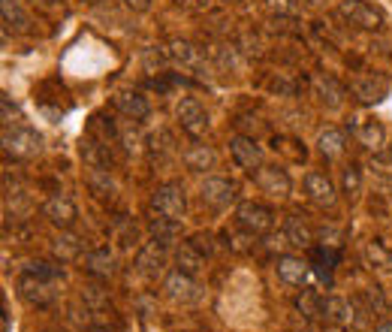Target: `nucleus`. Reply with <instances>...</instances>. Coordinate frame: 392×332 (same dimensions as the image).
Returning a JSON list of instances; mask_svg holds the SVG:
<instances>
[{"mask_svg":"<svg viewBox=\"0 0 392 332\" xmlns=\"http://www.w3.org/2000/svg\"><path fill=\"white\" fill-rule=\"evenodd\" d=\"M236 223L251 236H265L274 227V212L265 203H256V199H248L236 209Z\"/></svg>","mask_w":392,"mask_h":332,"instance_id":"nucleus-1","label":"nucleus"},{"mask_svg":"<svg viewBox=\"0 0 392 332\" xmlns=\"http://www.w3.org/2000/svg\"><path fill=\"white\" fill-rule=\"evenodd\" d=\"M43 148V136L30 127H3V151L19 157V160H30Z\"/></svg>","mask_w":392,"mask_h":332,"instance_id":"nucleus-2","label":"nucleus"},{"mask_svg":"<svg viewBox=\"0 0 392 332\" xmlns=\"http://www.w3.org/2000/svg\"><path fill=\"white\" fill-rule=\"evenodd\" d=\"M151 209L157 214H163V218L169 221H181L187 212V196H185V187L175 185V181H169V185H160L154 190L151 196Z\"/></svg>","mask_w":392,"mask_h":332,"instance_id":"nucleus-3","label":"nucleus"},{"mask_svg":"<svg viewBox=\"0 0 392 332\" xmlns=\"http://www.w3.org/2000/svg\"><path fill=\"white\" fill-rule=\"evenodd\" d=\"M19 296H21V302L30 305V308H48V305L57 299V290H55V281L24 272L19 278Z\"/></svg>","mask_w":392,"mask_h":332,"instance_id":"nucleus-4","label":"nucleus"},{"mask_svg":"<svg viewBox=\"0 0 392 332\" xmlns=\"http://www.w3.org/2000/svg\"><path fill=\"white\" fill-rule=\"evenodd\" d=\"M175 118H178L181 130H185L190 139H203L208 133V112L194 97H185L178 106H175Z\"/></svg>","mask_w":392,"mask_h":332,"instance_id":"nucleus-5","label":"nucleus"},{"mask_svg":"<svg viewBox=\"0 0 392 332\" xmlns=\"http://www.w3.org/2000/svg\"><path fill=\"white\" fill-rule=\"evenodd\" d=\"M199 196H203V203L214 205V209H227V205L236 203L239 196V187L232 178H223V176H208L203 181V187H199Z\"/></svg>","mask_w":392,"mask_h":332,"instance_id":"nucleus-6","label":"nucleus"},{"mask_svg":"<svg viewBox=\"0 0 392 332\" xmlns=\"http://www.w3.org/2000/svg\"><path fill=\"white\" fill-rule=\"evenodd\" d=\"M341 15H344L350 24L362 28V30L383 28V12L374 10V6H368L365 0H341Z\"/></svg>","mask_w":392,"mask_h":332,"instance_id":"nucleus-7","label":"nucleus"},{"mask_svg":"<svg viewBox=\"0 0 392 332\" xmlns=\"http://www.w3.org/2000/svg\"><path fill=\"white\" fill-rule=\"evenodd\" d=\"M230 154L239 169L256 172L263 166V148L254 142V136H232L230 139Z\"/></svg>","mask_w":392,"mask_h":332,"instance_id":"nucleus-8","label":"nucleus"},{"mask_svg":"<svg viewBox=\"0 0 392 332\" xmlns=\"http://www.w3.org/2000/svg\"><path fill=\"white\" fill-rule=\"evenodd\" d=\"M43 214L55 223V227H61V230H70L73 223L79 221V209H76V203H73V199L66 196V194H55V196H48L46 203H43Z\"/></svg>","mask_w":392,"mask_h":332,"instance_id":"nucleus-9","label":"nucleus"},{"mask_svg":"<svg viewBox=\"0 0 392 332\" xmlns=\"http://www.w3.org/2000/svg\"><path fill=\"white\" fill-rule=\"evenodd\" d=\"M163 290H166V296H169L172 302H181V305L196 302V299H199V284H196V278H194V275H185L181 269H175V272H169V275H166Z\"/></svg>","mask_w":392,"mask_h":332,"instance_id":"nucleus-10","label":"nucleus"},{"mask_svg":"<svg viewBox=\"0 0 392 332\" xmlns=\"http://www.w3.org/2000/svg\"><path fill=\"white\" fill-rule=\"evenodd\" d=\"M166 248H169V245L157 242V239H148V242L139 248V254H136V269L142 272V275H148V278H157V275H160L163 266H166Z\"/></svg>","mask_w":392,"mask_h":332,"instance_id":"nucleus-11","label":"nucleus"},{"mask_svg":"<svg viewBox=\"0 0 392 332\" xmlns=\"http://www.w3.org/2000/svg\"><path fill=\"white\" fill-rule=\"evenodd\" d=\"M305 194H308V199H311L314 205H323V209H332L335 199H338L332 178L326 176V172H317V169L305 176Z\"/></svg>","mask_w":392,"mask_h":332,"instance_id":"nucleus-12","label":"nucleus"},{"mask_svg":"<svg viewBox=\"0 0 392 332\" xmlns=\"http://www.w3.org/2000/svg\"><path fill=\"white\" fill-rule=\"evenodd\" d=\"M256 185H260L263 194L269 196H290V190H293V181H290V176L283 169H278V166H260L256 169Z\"/></svg>","mask_w":392,"mask_h":332,"instance_id":"nucleus-13","label":"nucleus"},{"mask_svg":"<svg viewBox=\"0 0 392 332\" xmlns=\"http://www.w3.org/2000/svg\"><path fill=\"white\" fill-rule=\"evenodd\" d=\"M115 109L130 121H145L151 115V106H148V100L139 91H121V94H115Z\"/></svg>","mask_w":392,"mask_h":332,"instance_id":"nucleus-14","label":"nucleus"},{"mask_svg":"<svg viewBox=\"0 0 392 332\" xmlns=\"http://www.w3.org/2000/svg\"><path fill=\"white\" fill-rule=\"evenodd\" d=\"M85 272L97 281H109L115 275V257L109 248H94L85 254Z\"/></svg>","mask_w":392,"mask_h":332,"instance_id":"nucleus-15","label":"nucleus"},{"mask_svg":"<svg viewBox=\"0 0 392 332\" xmlns=\"http://www.w3.org/2000/svg\"><path fill=\"white\" fill-rule=\"evenodd\" d=\"M274 269H278V278L283 281V284L290 287H302L308 281V263L302 260V257H278V263H274Z\"/></svg>","mask_w":392,"mask_h":332,"instance_id":"nucleus-16","label":"nucleus"},{"mask_svg":"<svg viewBox=\"0 0 392 332\" xmlns=\"http://www.w3.org/2000/svg\"><path fill=\"white\" fill-rule=\"evenodd\" d=\"M181 160H185L187 169L205 172V169H214V163H218V154H214V148H212V145H205V142H199V139H194V145H187V148H185Z\"/></svg>","mask_w":392,"mask_h":332,"instance_id":"nucleus-17","label":"nucleus"},{"mask_svg":"<svg viewBox=\"0 0 392 332\" xmlns=\"http://www.w3.org/2000/svg\"><path fill=\"white\" fill-rule=\"evenodd\" d=\"M166 52H169V61L187 66V70H194V73H203L205 70V61H203V55H199V48L190 46L187 39H172Z\"/></svg>","mask_w":392,"mask_h":332,"instance_id":"nucleus-18","label":"nucleus"},{"mask_svg":"<svg viewBox=\"0 0 392 332\" xmlns=\"http://www.w3.org/2000/svg\"><path fill=\"white\" fill-rule=\"evenodd\" d=\"M82 157H85V163L91 169H112L109 142H103V139H97V136H88L85 142H82Z\"/></svg>","mask_w":392,"mask_h":332,"instance_id":"nucleus-19","label":"nucleus"},{"mask_svg":"<svg viewBox=\"0 0 392 332\" xmlns=\"http://www.w3.org/2000/svg\"><path fill=\"white\" fill-rule=\"evenodd\" d=\"M175 269H181L185 275H199V272L205 269V254L199 251V248L194 242H185L175 251Z\"/></svg>","mask_w":392,"mask_h":332,"instance_id":"nucleus-20","label":"nucleus"},{"mask_svg":"<svg viewBox=\"0 0 392 332\" xmlns=\"http://www.w3.org/2000/svg\"><path fill=\"white\" fill-rule=\"evenodd\" d=\"M296 308H299V314H302L305 320L317 323V320H323V314H326V299L317 293L314 287H305L302 293H299V299H296Z\"/></svg>","mask_w":392,"mask_h":332,"instance_id":"nucleus-21","label":"nucleus"},{"mask_svg":"<svg viewBox=\"0 0 392 332\" xmlns=\"http://www.w3.org/2000/svg\"><path fill=\"white\" fill-rule=\"evenodd\" d=\"M283 239H287V245H293V248H311L314 245V230L308 227L299 214H290V218L283 221Z\"/></svg>","mask_w":392,"mask_h":332,"instance_id":"nucleus-22","label":"nucleus"},{"mask_svg":"<svg viewBox=\"0 0 392 332\" xmlns=\"http://www.w3.org/2000/svg\"><path fill=\"white\" fill-rule=\"evenodd\" d=\"M362 257H365V263H368L371 269H377V272H392V251L380 242V239H371V242H365Z\"/></svg>","mask_w":392,"mask_h":332,"instance_id":"nucleus-23","label":"nucleus"},{"mask_svg":"<svg viewBox=\"0 0 392 332\" xmlns=\"http://www.w3.org/2000/svg\"><path fill=\"white\" fill-rule=\"evenodd\" d=\"M317 151L326 157V160H332V157H341V154H344V130L326 127L320 136H317Z\"/></svg>","mask_w":392,"mask_h":332,"instance_id":"nucleus-24","label":"nucleus"},{"mask_svg":"<svg viewBox=\"0 0 392 332\" xmlns=\"http://www.w3.org/2000/svg\"><path fill=\"white\" fill-rule=\"evenodd\" d=\"M335 263H338V251H332V248H311V266L314 272L320 275L326 284H332V272H335Z\"/></svg>","mask_w":392,"mask_h":332,"instance_id":"nucleus-25","label":"nucleus"},{"mask_svg":"<svg viewBox=\"0 0 392 332\" xmlns=\"http://www.w3.org/2000/svg\"><path fill=\"white\" fill-rule=\"evenodd\" d=\"M353 133H356V139L365 145V148H371V151H380L383 148V127L377 121H360V124H353Z\"/></svg>","mask_w":392,"mask_h":332,"instance_id":"nucleus-26","label":"nucleus"},{"mask_svg":"<svg viewBox=\"0 0 392 332\" xmlns=\"http://www.w3.org/2000/svg\"><path fill=\"white\" fill-rule=\"evenodd\" d=\"M52 251L61 263H70L82 254V242H79V236H73V232H64V236H57L52 242Z\"/></svg>","mask_w":392,"mask_h":332,"instance_id":"nucleus-27","label":"nucleus"},{"mask_svg":"<svg viewBox=\"0 0 392 332\" xmlns=\"http://www.w3.org/2000/svg\"><path fill=\"white\" fill-rule=\"evenodd\" d=\"M0 10H3V24L12 30H28V12L19 6V0H0Z\"/></svg>","mask_w":392,"mask_h":332,"instance_id":"nucleus-28","label":"nucleus"},{"mask_svg":"<svg viewBox=\"0 0 392 332\" xmlns=\"http://www.w3.org/2000/svg\"><path fill=\"white\" fill-rule=\"evenodd\" d=\"M317 94H320V100L326 106H332V109L344 103V88H341L332 76H320V79H317Z\"/></svg>","mask_w":392,"mask_h":332,"instance_id":"nucleus-29","label":"nucleus"},{"mask_svg":"<svg viewBox=\"0 0 392 332\" xmlns=\"http://www.w3.org/2000/svg\"><path fill=\"white\" fill-rule=\"evenodd\" d=\"M341 194L350 196V199H356L362 194V169H360V163L344 166V172H341Z\"/></svg>","mask_w":392,"mask_h":332,"instance_id":"nucleus-30","label":"nucleus"},{"mask_svg":"<svg viewBox=\"0 0 392 332\" xmlns=\"http://www.w3.org/2000/svg\"><path fill=\"white\" fill-rule=\"evenodd\" d=\"M88 185H91V190H94V194L97 196H115V190H118V187H115V181L109 178V169H91V176H88Z\"/></svg>","mask_w":392,"mask_h":332,"instance_id":"nucleus-31","label":"nucleus"},{"mask_svg":"<svg viewBox=\"0 0 392 332\" xmlns=\"http://www.w3.org/2000/svg\"><path fill=\"white\" fill-rule=\"evenodd\" d=\"M151 239H157V242H163V245H169V242H175V236H178V221H169V218H154L151 221Z\"/></svg>","mask_w":392,"mask_h":332,"instance_id":"nucleus-32","label":"nucleus"},{"mask_svg":"<svg viewBox=\"0 0 392 332\" xmlns=\"http://www.w3.org/2000/svg\"><path fill=\"white\" fill-rule=\"evenodd\" d=\"M82 299H85V308H91V311L109 308V296H106V290L100 284H85L82 287Z\"/></svg>","mask_w":392,"mask_h":332,"instance_id":"nucleus-33","label":"nucleus"},{"mask_svg":"<svg viewBox=\"0 0 392 332\" xmlns=\"http://www.w3.org/2000/svg\"><path fill=\"white\" fill-rule=\"evenodd\" d=\"M24 272H30V275H39V278H64V269L57 263H48V260H30L28 266H24Z\"/></svg>","mask_w":392,"mask_h":332,"instance_id":"nucleus-34","label":"nucleus"},{"mask_svg":"<svg viewBox=\"0 0 392 332\" xmlns=\"http://www.w3.org/2000/svg\"><path fill=\"white\" fill-rule=\"evenodd\" d=\"M353 91L365 100V103H377L383 97V91H386V82H377V85H374V82H356Z\"/></svg>","mask_w":392,"mask_h":332,"instance_id":"nucleus-35","label":"nucleus"},{"mask_svg":"<svg viewBox=\"0 0 392 332\" xmlns=\"http://www.w3.org/2000/svg\"><path fill=\"white\" fill-rule=\"evenodd\" d=\"M371 169H377L383 178H392V154H383V151H374V160H371Z\"/></svg>","mask_w":392,"mask_h":332,"instance_id":"nucleus-36","label":"nucleus"},{"mask_svg":"<svg viewBox=\"0 0 392 332\" xmlns=\"http://www.w3.org/2000/svg\"><path fill=\"white\" fill-rule=\"evenodd\" d=\"M127 10H133V12H148L151 10V0H121Z\"/></svg>","mask_w":392,"mask_h":332,"instance_id":"nucleus-37","label":"nucleus"},{"mask_svg":"<svg viewBox=\"0 0 392 332\" xmlns=\"http://www.w3.org/2000/svg\"><path fill=\"white\" fill-rule=\"evenodd\" d=\"M175 3L185 6V10H190V12H199V10H205L208 0H175Z\"/></svg>","mask_w":392,"mask_h":332,"instance_id":"nucleus-38","label":"nucleus"},{"mask_svg":"<svg viewBox=\"0 0 392 332\" xmlns=\"http://www.w3.org/2000/svg\"><path fill=\"white\" fill-rule=\"evenodd\" d=\"M374 332H392V320H383V323H377V329Z\"/></svg>","mask_w":392,"mask_h":332,"instance_id":"nucleus-39","label":"nucleus"},{"mask_svg":"<svg viewBox=\"0 0 392 332\" xmlns=\"http://www.w3.org/2000/svg\"><path fill=\"white\" fill-rule=\"evenodd\" d=\"M82 3H88V6H94V3H100V0H82Z\"/></svg>","mask_w":392,"mask_h":332,"instance_id":"nucleus-40","label":"nucleus"}]
</instances>
